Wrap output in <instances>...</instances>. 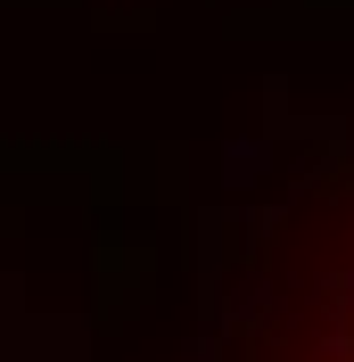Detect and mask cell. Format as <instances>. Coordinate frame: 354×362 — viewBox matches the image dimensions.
<instances>
[{"label": "cell", "mask_w": 354, "mask_h": 362, "mask_svg": "<svg viewBox=\"0 0 354 362\" xmlns=\"http://www.w3.org/2000/svg\"><path fill=\"white\" fill-rule=\"evenodd\" d=\"M247 362H354V173L280 223Z\"/></svg>", "instance_id": "6da1fadb"}]
</instances>
